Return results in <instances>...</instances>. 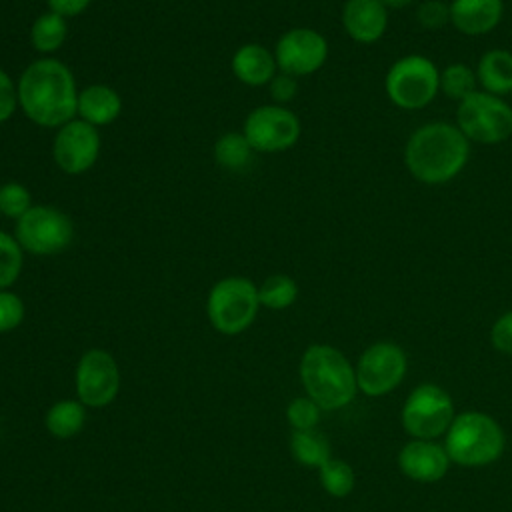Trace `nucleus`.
Wrapping results in <instances>:
<instances>
[{
	"label": "nucleus",
	"mask_w": 512,
	"mask_h": 512,
	"mask_svg": "<svg viewBox=\"0 0 512 512\" xmlns=\"http://www.w3.org/2000/svg\"><path fill=\"white\" fill-rule=\"evenodd\" d=\"M100 148L102 138L98 128L74 118L56 130L52 140V158L64 174L80 176L98 162Z\"/></svg>",
	"instance_id": "obj_11"
},
{
	"label": "nucleus",
	"mask_w": 512,
	"mask_h": 512,
	"mask_svg": "<svg viewBox=\"0 0 512 512\" xmlns=\"http://www.w3.org/2000/svg\"><path fill=\"white\" fill-rule=\"evenodd\" d=\"M252 146L242 132H224L214 144V158L226 170H242L252 160Z\"/></svg>",
	"instance_id": "obj_24"
},
{
	"label": "nucleus",
	"mask_w": 512,
	"mask_h": 512,
	"mask_svg": "<svg viewBox=\"0 0 512 512\" xmlns=\"http://www.w3.org/2000/svg\"><path fill=\"white\" fill-rule=\"evenodd\" d=\"M456 122L468 140L498 144L512 136V106L500 96L476 90L458 102Z\"/></svg>",
	"instance_id": "obj_8"
},
{
	"label": "nucleus",
	"mask_w": 512,
	"mask_h": 512,
	"mask_svg": "<svg viewBox=\"0 0 512 512\" xmlns=\"http://www.w3.org/2000/svg\"><path fill=\"white\" fill-rule=\"evenodd\" d=\"M470 156V140L448 122L420 126L406 142L404 162L422 184H444L458 176Z\"/></svg>",
	"instance_id": "obj_2"
},
{
	"label": "nucleus",
	"mask_w": 512,
	"mask_h": 512,
	"mask_svg": "<svg viewBox=\"0 0 512 512\" xmlns=\"http://www.w3.org/2000/svg\"><path fill=\"white\" fill-rule=\"evenodd\" d=\"M290 448L294 458L308 466V468H320L330 460V446L328 440L312 430H294L290 438Z\"/></svg>",
	"instance_id": "obj_23"
},
{
	"label": "nucleus",
	"mask_w": 512,
	"mask_h": 512,
	"mask_svg": "<svg viewBox=\"0 0 512 512\" xmlns=\"http://www.w3.org/2000/svg\"><path fill=\"white\" fill-rule=\"evenodd\" d=\"M24 320V302L12 290H0V334L18 328Z\"/></svg>",
	"instance_id": "obj_31"
},
{
	"label": "nucleus",
	"mask_w": 512,
	"mask_h": 512,
	"mask_svg": "<svg viewBox=\"0 0 512 512\" xmlns=\"http://www.w3.org/2000/svg\"><path fill=\"white\" fill-rule=\"evenodd\" d=\"M258 308V286L246 276L220 278L206 300L210 324L228 336L244 332L254 322Z\"/></svg>",
	"instance_id": "obj_5"
},
{
	"label": "nucleus",
	"mask_w": 512,
	"mask_h": 512,
	"mask_svg": "<svg viewBox=\"0 0 512 512\" xmlns=\"http://www.w3.org/2000/svg\"><path fill=\"white\" fill-rule=\"evenodd\" d=\"M286 416L294 430H312L320 420V406L312 398H296L288 404Z\"/></svg>",
	"instance_id": "obj_30"
},
{
	"label": "nucleus",
	"mask_w": 512,
	"mask_h": 512,
	"mask_svg": "<svg viewBox=\"0 0 512 512\" xmlns=\"http://www.w3.org/2000/svg\"><path fill=\"white\" fill-rule=\"evenodd\" d=\"M416 18L426 30H440L450 22V4L442 0H426L418 6Z\"/></svg>",
	"instance_id": "obj_32"
},
{
	"label": "nucleus",
	"mask_w": 512,
	"mask_h": 512,
	"mask_svg": "<svg viewBox=\"0 0 512 512\" xmlns=\"http://www.w3.org/2000/svg\"><path fill=\"white\" fill-rule=\"evenodd\" d=\"M298 298V284L288 274H272L258 286L260 306L270 310H284Z\"/></svg>",
	"instance_id": "obj_25"
},
{
	"label": "nucleus",
	"mask_w": 512,
	"mask_h": 512,
	"mask_svg": "<svg viewBox=\"0 0 512 512\" xmlns=\"http://www.w3.org/2000/svg\"><path fill=\"white\" fill-rule=\"evenodd\" d=\"M504 450L500 424L482 412H464L448 428V458L462 466H484L494 462Z\"/></svg>",
	"instance_id": "obj_4"
},
{
	"label": "nucleus",
	"mask_w": 512,
	"mask_h": 512,
	"mask_svg": "<svg viewBox=\"0 0 512 512\" xmlns=\"http://www.w3.org/2000/svg\"><path fill=\"white\" fill-rule=\"evenodd\" d=\"M272 52L278 72L300 78L310 76L324 66L328 58V42L320 32L300 26L284 32L276 40Z\"/></svg>",
	"instance_id": "obj_12"
},
{
	"label": "nucleus",
	"mask_w": 512,
	"mask_h": 512,
	"mask_svg": "<svg viewBox=\"0 0 512 512\" xmlns=\"http://www.w3.org/2000/svg\"><path fill=\"white\" fill-rule=\"evenodd\" d=\"M120 388V370L110 352L92 348L76 366V392L82 404L100 408L110 404Z\"/></svg>",
	"instance_id": "obj_14"
},
{
	"label": "nucleus",
	"mask_w": 512,
	"mask_h": 512,
	"mask_svg": "<svg viewBox=\"0 0 512 512\" xmlns=\"http://www.w3.org/2000/svg\"><path fill=\"white\" fill-rule=\"evenodd\" d=\"M478 84L484 92L504 96L512 92V52L494 48L482 54L476 66Z\"/></svg>",
	"instance_id": "obj_20"
},
{
	"label": "nucleus",
	"mask_w": 512,
	"mask_h": 512,
	"mask_svg": "<svg viewBox=\"0 0 512 512\" xmlns=\"http://www.w3.org/2000/svg\"><path fill=\"white\" fill-rule=\"evenodd\" d=\"M492 346L504 354H512V310L504 312L490 330Z\"/></svg>",
	"instance_id": "obj_35"
},
{
	"label": "nucleus",
	"mask_w": 512,
	"mask_h": 512,
	"mask_svg": "<svg viewBox=\"0 0 512 512\" xmlns=\"http://www.w3.org/2000/svg\"><path fill=\"white\" fill-rule=\"evenodd\" d=\"M268 90H270V96H272L274 104L286 106V104L292 102L294 96L298 94V82H296L294 76L284 74V72H278V74L268 82Z\"/></svg>",
	"instance_id": "obj_34"
},
{
	"label": "nucleus",
	"mask_w": 512,
	"mask_h": 512,
	"mask_svg": "<svg viewBox=\"0 0 512 512\" xmlns=\"http://www.w3.org/2000/svg\"><path fill=\"white\" fill-rule=\"evenodd\" d=\"M300 378L322 410L346 406L356 394V372L340 350L328 344H312L300 360Z\"/></svg>",
	"instance_id": "obj_3"
},
{
	"label": "nucleus",
	"mask_w": 512,
	"mask_h": 512,
	"mask_svg": "<svg viewBox=\"0 0 512 512\" xmlns=\"http://www.w3.org/2000/svg\"><path fill=\"white\" fill-rule=\"evenodd\" d=\"M230 68L234 78L250 88L268 86V82L278 74L274 52L258 42H248L236 48Z\"/></svg>",
	"instance_id": "obj_17"
},
{
	"label": "nucleus",
	"mask_w": 512,
	"mask_h": 512,
	"mask_svg": "<svg viewBox=\"0 0 512 512\" xmlns=\"http://www.w3.org/2000/svg\"><path fill=\"white\" fill-rule=\"evenodd\" d=\"M414 0H382V4L388 8V10H400V8H406L410 6Z\"/></svg>",
	"instance_id": "obj_37"
},
{
	"label": "nucleus",
	"mask_w": 512,
	"mask_h": 512,
	"mask_svg": "<svg viewBox=\"0 0 512 512\" xmlns=\"http://www.w3.org/2000/svg\"><path fill=\"white\" fill-rule=\"evenodd\" d=\"M18 110V86L12 76L0 68V124L8 122Z\"/></svg>",
	"instance_id": "obj_33"
},
{
	"label": "nucleus",
	"mask_w": 512,
	"mask_h": 512,
	"mask_svg": "<svg viewBox=\"0 0 512 512\" xmlns=\"http://www.w3.org/2000/svg\"><path fill=\"white\" fill-rule=\"evenodd\" d=\"M320 470V482L324 490L336 498H344L354 488V472L344 460L330 458Z\"/></svg>",
	"instance_id": "obj_29"
},
{
	"label": "nucleus",
	"mask_w": 512,
	"mask_h": 512,
	"mask_svg": "<svg viewBox=\"0 0 512 512\" xmlns=\"http://www.w3.org/2000/svg\"><path fill=\"white\" fill-rule=\"evenodd\" d=\"M32 206H34L32 204V194L24 184H20L16 180L0 184V214L4 218L16 222Z\"/></svg>",
	"instance_id": "obj_28"
},
{
	"label": "nucleus",
	"mask_w": 512,
	"mask_h": 512,
	"mask_svg": "<svg viewBox=\"0 0 512 512\" xmlns=\"http://www.w3.org/2000/svg\"><path fill=\"white\" fill-rule=\"evenodd\" d=\"M476 86V72L466 64H450L440 72V90L452 100L462 102L476 92Z\"/></svg>",
	"instance_id": "obj_27"
},
{
	"label": "nucleus",
	"mask_w": 512,
	"mask_h": 512,
	"mask_svg": "<svg viewBox=\"0 0 512 512\" xmlns=\"http://www.w3.org/2000/svg\"><path fill=\"white\" fill-rule=\"evenodd\" d=\"M122 114V98L108 84H90L78 92L76 118L102 128L114 124Z\"/></svg>",
	"instance_id": "obj_19"
},
{
	"label": "nucleus",
	"mask_w": 512,
	"mask_h": 512,
	"mask_svg": "<svg viewBox=\"0 0 512 512\" xmlns=\"http://www.w3.org/2000/svg\"><path fill=\"white\" fill-rule=\"evenodd\" d=\"M16 86L18 108L32 124L58 130L76 118L80 90L62 60L40 56L22 70Z\"/></svg>",
	"instance_id": "obj_1"
},
{
	"label": "nucleus",
	"mask_w": 512,
	"mask_h": 512,
	"mask_svg": "<svg viewBox=\"0 0 512 512\" xmlns=\"http://www.w3.org/2000/svg\"><path fill=\"white\" fill-rule=\"evenodd\" d=\"M448 452L446 448L430 442V440H412L408 442L400 456V470L416 480V482H436L448 470Z\"/></svg>",
	"instance_id": "obj_16"
},
{
	"label": "nucleus",
	"mask_w": 512,
	"mask_h": 512,
	"mask_svg": "<svg viewBox=\"0 0 512 512\" xmlns=\"http://www.w3.org/2000/svg\"><path fill=\"white\" fill-rule=\"evenodd\" d=\"M14 238L24 254L56 256L72 244L74 224L60 208L38 204L14 222Z\"/></svg>",
	"instance_id": "obj_6"
},
{
	"label": "nucleus",
	"mask_w": 512,
	"mask_h": 512,
	"mask_svg": "<svg viewBox=\"0 0 512 512\" xmlns=\"http://www.w3.org/2000/svg\"><path fill=\"white\" fill-rule=\"evenodd\" d=\"M46 4L50 12H56L64 18H74L84 14L92 4V0H46Z\"/></svg>",
	"instance_id": "obj_36"
},
{
	"label": "nucleus",
	"mask_w": 512,
	"mask_h": 512,
	"mask_svg": "<svg viewBox=\"0 0 512 512\" xmlns=\"http://www.w3.org/2000/svg\"><path fill=\"white\" fill-rule=\"evenodd\" d=\"M342 26L358 44H374L388 26V8L382 0H346L342 8Z\"/></svg>",
	"instance_id": "obj_15"
},
{
	"label": "nucleus",
	"mask_w": 512,
	"mask_h": 512,
	"mask_svg": "<svg viewBox=\"0 0 512 512\" xmlns=\"http://www.w3.org/2000/svg\"><path fill=\"white\" fill-rule=\"evenodd\" d=\"M356 384L368 396H380L394 390L406 374V354L392 342L368 346L356 366Z\"/></svg>",
	"instance_id": "obj_13"
},
{
	"label": "nucleus",
	"mask_w": 512,
	"mask_h": 512,
	"mask_svg": "<svg viewBox=\"0 0 512 512\" xmlns=\"http://www.w3.org/2000/svg\"><path fill=\"white\" fill-rule=\"evenodd\" d=\"M254 152H284L292 148L302 132L300 118L288 106L262 104L248 112L242 130Z\"/></svg>",
	"instance_id": "obj_9"
},
{
	"label": "nucleus",
	"mask_w": 512,
	"mask_h": 512,
	"mask_svg": "<svg viewBox=\"0 0 512 512\" xmlns=\"http://www.w3.org/2000/svg\"><path fill=\"white\" fill-rule=\"evenodd\" d=\"M454 408L450 396L436 384L414 388L402 408V424L416 440H430L450 428Z\"/></svg>",
	"instance_id": "obj_10"
},
{
	"label": "nucleus",
	"mask_w": 512,
	"mask_h": 512,
	"mask_svg": "<svg viewBox=\"0 0 512 512\" xmlns=\"http://www.w3.org/2000/svg\"><path fill=\"white\" fill-rule=\"evenodd\" d=\"M86 420L84 406L76 400H60L46 414V428L56 438L76 436Z\"/></svg>",
	"instance_id": "obj_22"
},
{
	"label": "nucleus",
	"mask_w": 512,
	"mask_h": 512,
	"mask_svg": "<svg viewBox=\"0 0 512 512\" xmlns=\"http://www.w3.org/2000/svg\"><path fill=\"white\" fill-rule=\"evenodd\" d=\"M384 88L398 108L420 110L440 92V70L426 56L408 54L390 66Z\"/></svg>",
	"instance_id": "obj_7"
},
{
	"label": "nucleus",
	"mask_w": 512,
	"mask_h": 512,
	"mask_svg": "<svg viewBox=\"0 0 512 512\" xmlns=\"http://www.w3.org/2000/svg\"><path fill=\"white\" fill-rule=\"evenodd\" d=\"M68 38V18L56 12H42L34 18L30 26V44L38 54H54L58 52Z\"/></svg>",
	"instance_id": "obj_21"
},
{
	"label": "nucleus",
	"mask_w": 512,
	"mask_h": 512,
	"mask_svg": "<svg viewBox=\"0 0 512 512\" xmlns=\"http://www.w3.org/2000/svg\"><path fill=\"white\" fill-rule=\"evenodd\" d=\"M504 14L502 0H452L450 22L468 36H480L494 30Z\"/></svg>",
	"instance_id": "obj_18"
},
{
	"label": "nucleus",
	"mask_w": 512,
	"mask_h": 512,
	"mask_svg": "<svg viewBox=\"0 0 512 512\" xmlns=\"http://www.w3.org/2000/svg\"><path fill=\"white\" fill-rule=\"evenodd\" d=\"M24 268V250L20 248L14 234L0 230V290H10V286L20 278Z\"/></svg>",
	"instance_id": "obj_26"
}]
</instances>
